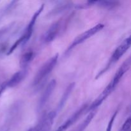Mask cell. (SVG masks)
I'll list each match as a JSON object with an SVG mask.
<instances>
[{"mask_svg":"<svg viewBox=\"0 0 131 131\" xmlns=\"http://www.w3.org/2000/svg\"><path fill=\"white\" fill-rule=\"evenodd\" d=\"M33 57H34V54H33V52H28L24 54L20 59V65L22 67V68L26 69L28 64L33 60Z\"/></svg>","mask_w":131,"mask_h":131,"instance_id":"obj_14","label":"cell"},{"mask_svg":"<svg viewBox=\"0 0 131 131\" xmlns=\"http://www.w3.org/2000/svg\"><path fill=\"white\" fill-rule=\"evenodd\" d=\"M61 22L60 20L53 23L50 26L48 30L46 32L43 36V41L44 43H49L52 42L60 31V28L61 26Z\"/></svg>","mask_w":131,"mask_h":131,"instance_id":"obj_8","label":"cell"},{"mask_svg":"<svg viewBox=\"0 0 131 131\" xmlns=\"http://www.w3.org/2000/svg\"><path fill=\"white\" fill-rule=\"evenodd\" d=\"M56 113L55 111H51L48 115H46L40 124L37 127H35L36 131H50L53 124L54 120L56 117Z\"/></svg>","mask_w":131,"mask_h":131,"instance_id":"obj_5","label":"cell"},{"mask_svg":"<svg viewBox=\"0 0 131 131\" xmlns=\"http://www.w3.org/2000/svg\"><path fill=\"white\" fill-rule=\"evenodd\" d=\"M27 73L28 72H27L26 69H23L20 71L17 72L6 83V86L8 88H13V87L16 86L25 78Z\"/></svg>","mask_w":131,"mask_h":131,"instance_id":"obj_9","label":"cell"},{"mask_svg":"<svg viewBox=\"0 0 131 131\" xmlns=\"http://www.w3.org/2000/svg\"><path fill=\"white\" fill-rule=\"evenodd\" d=\"M58 59V54H57L47 60L42 65V67L40 69L35 77V79L33 80V85H38V84L42 83V81L45 78H47V75L51 72V71L56 66Z\"/></svg>","mask_w":131,"mask_h":131,"instance_id":"obj_2","label":"cell"},{"mask_svg":"<svg viewBox=\"0 0 131 131\" xmlns=\"http://www.w3.org/2000/svg\"><path fill=\"white\" fill-rule=\"evenodd\" d=\"M74 87V83H72V84H70V85L67 88L66 90H65V92H64L63 95L62 97H61V100H60V102H59V106H58V110H61V109L63 107L65 102H67V101L68 99H69V95H70V93H71Z\"/></svg>","mask_w":131,"mask_h":131,"instance_id":"obj_13","label":"cell"},{"mask_svg":"<svg viewBox=\"0 0 131 131\" xmlns=\"http://www.w3.org/2000/svg\"><path fill=\"white\" fill-rule=\"evenodd\" d=\"M1 91H0V95H1Z\"/></svg>","mask_w":131,"mask_h":131,"instance_id":"obj_19","label":"cell"},{"mask_svg":"<svg viewBox=\"0 0 131 131\" xmlns=\"http://www.w3.org/2000/svg\"><path fill=\"white\" fill-rule=\"evenodd\" d=\"M95 5L105 8H113L119 5V2L114 1H96Z\"/></svg>","mask_w":131,"mask_h":131,"instance_id":"obj_15","label":"cell"},{"mask_svg":"<svg viewBox=\"0 0 131 131\" xmlns=\"http://www.w3.org/2000/svg\"><path fill=\"white\" fill-rule=\"evenodd\" d=\"M117 113H118V111H116V112L113 114V116L111 117V120H110V122H109V124H108V125H107V129H106V131H111V130H112L113 125V122H114V121H115V118H116V115H117Z\"/></svg>","mask_w":131,"mask_h":131,"instance_id":"obj_17","label":"cell"},{"mask_svg":"<svg viewBox=\"0 0 131 131\" xmlns=\"http://www.w3.org/2000/svg\"><path fill=\"white\" fill-rule=\"evenodd\" d=\"M86 107V105H84L83 107H81V109H79L78 111H77L71 117L69 118L65 122H64L61 126L59 127L56 129V131H66L69 127L71 126V125H72L78 118H79V116H80L81 115H82V113L84 112Z\"/></svg>","mask_w":131,"mask_h":131,"instance_id":"obj_10","label":"cell"},{"mask_svg":"<svg viewBox=\"0 0 131 131\" xmlns=\"http://www.w3.org/2000/svg\"><path fill=\"white\" fill-rule=\"evenodd\" d=\"M130 58H129L127 60H125L124 61V63L122 65V66L119 68V69L118 70V71L116 72V73L115 74V76H114L113 79L112 80V81L110 83V84H111V86L113 89H115V87L116 86L118 83L120 82V79H122V78L123 77V75L125 74V72H127L128 70L129 69L130 67Z\"/></svg>","mask_w":131,"mask_h":131,"instance_id":"obj_6","label":"cell"},{"mask_svg":"<svg viewBox=\"0 0 131 131\" xmlns=\"http://www.w3.org/2000/svg\"><path fill=\"white\" fill-rule=\"evenodd\" d=\"M28 131H36L35 129V128H30Z\"/></svg>","mask_w":131,"mask_h":131,"instance_id":"obj_18","label":"cell"},{"mask_svg":"<svg viewBox=\"0 0 131 131\" xmlns=\"http://www.w3.org/2000/svg\"><path fill=\"white\" fill-rule=\"evenodd\" d=\"M130 117H129L125 122L122 127L121 131H129L130 127Z\"/></svg>","mask_w":131,"mask_h":131,"instance_id":"obj_16","label":"cell"},{"mask_svg":"<svg viewBox=\"0 0 131 131\" xmlns=\"http://www.w3.org/2000/svg\"><path fill=\"white\" fill-rule=\"evenodd\" d=\"M95 115V111H92V112L90 113L87 115L86 118L83 120V122L77 127V129H75V131H84L85 130V129H86L87 127H88V125H89V124H90L93 118H94Z\"/></svg>","mask_w":131,"mask_h":131,"instance_id":"obj_12","label":"cell"},{"mask_svg":"<svg viewBox=\"0 0 131 131\" xmlns=\"http://www.w3.org/2000/svg\"><path fill=\"white\" fill-rule=\"evenodd\" d=\"M104 27V25L103 24H98L96 26H95L94 27L91 28V29H88L86 31L84 32L83 33L81 34L80 35L78 36L75 39H74V40L73 41L72 44L70 45V46L69 47V49H72L74 48V47L77 46L78 45L84 42V41L86 40L87 39H88V38H90V37H92V36L96 34L97 33H98V32L99 31H101V29H103Z\"/></svg>","mask_w":131,"mask_h":131,"instance_id":"obj_4","label":"cell"},{"mask_svg":"<svg viewBox=\"0 0 131 131\" xmlns=\"http://www.w3.org/2000/svg\"><path fill=\"white\" fill-rule=\"evenodd\" d=\"M130 46V37H129L127 38H125L124 41H123L122 43L116 49V50L115 51V52L113 54L112 56H111V59H110V61H109L108 64H107L106 68H105L102 71V72L99 73L97 75V78L101 75L102 74V73L105 72L112 65H113L114 63H115L116 62H117L122 57L123 55L127 52L128 49H129Z\"/></svg>","mask_w":131,"mask_h":131,"instance_id":"obj_3","label":"cell"},{"mask_svg":"<svg viewBox=\"0 0 131 131\" xmlns=\"http://www.w3.org/2000/svg\"><path fill=\"white\" fill-rule=\"evenodd\" d=\"M43 7H44V5H42V6L39 8V9H38V10L36 12L35 14L33 15V17L31 19L30 22H29V23L28 24V26L26 28L24 33L22 35V37H20L19 39H18L15 42V43L12 46L10 49L9 50V52L7 53L8 55L12 53V52L15 51V49L17 47V46H19V45H20L21 43H25V42H26L30 38V37H31L32 33H33V28H34V26L35 24L36 21H37V18H38V17L39 16L40 14H41V12H42V10H43Z\"/></svg>","mask_w":131,"mask_h":131,"instance_id":"obj_1","label":"cell"},{"mask_svg":"<svg viewBox=\"0 0 131 131\" xmlns=\"http://www.w3.org/2000/svg\"><path fill=\"white\" fill-rule=\"evenodd\" d=\"M56 86V81L55 80V79H52V80L49 82V83L47 84V87H46V90H45L44 92L43 93L42 95L41 96V98L40 99L39 102H38V108L39 109V110H41V109L45 106L46 102H47L49 99L50 98L51 95H52L54 90L55 89Z\"/></svg>","mask_w":131,"mask_h":131,"instance_id":"obj_7","label":"cell"},{"mask_svg":"<svg viewBox=\"0 0 131 131\" xmlns=\"http://www.w3.org/2000/svg\"><path fill=\"white\" fill-rule=\"evenodd\" d=\"M113 90L114 89L112 88L111 84L110 83V84L107 85V86L105 88L104 90L102 92V93H101V94L97 97V99L92 103L90 107V110H95L96 108H97V107L103 102V101L110 95V93H111Z\"/></svg>","mask_w":131,"mask_h":131,"instance_id":"obj_11","label":"cell"}]
</instances>
